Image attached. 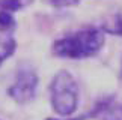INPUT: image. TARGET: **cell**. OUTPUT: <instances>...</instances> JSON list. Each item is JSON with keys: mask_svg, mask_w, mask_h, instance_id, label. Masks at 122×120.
Segmentation results:
<instances>
[{"mask_svg": "<svg viewBox=\"0 0 122 120\" xmlns=\"http://www.w3.org/2000/svg\"><path fill=\"white\" fill-rule=\"evenodd\" d=\"M17 27V21L14 18L12 12L0 11V32L2 33H9Z\"/></svg>", "mask_w": 122, "mask_h": 120, "instance_id": "8", "label": "cell"}, {"mask_svg": "<svg viewBox=\"0 0 122 120\" xmlns=\"http://www.w3.org/2000/svg\"><path fill=\"white\" fill-rule=\"evenodd\" d=\"M32 2L33 0H0V11H8L14 14L29 6Z\"/></svg>", "mask_w": 122, "mask_h": 120, "instance_id": "7", "label": "cell"}, {"mask_svg": "<svg viewBox=\"0 0 122 120\" xmlns=\"http://www.w3.org/2000/svg\"><path fill=\"white\" fill-rule=\"evenodd\" d=\"M106 42L104 30L98 27H83L69 35L56 39L51 45V53L60 59L81 60L100 53Z\"/></svg>", "mask_w": 122, "mask_h": 120, "instance_id": "1", "label": "cell"}, {"mask_svg": "<svg viewBox=\"0 0 122 120\" xmlns=\"http://www.w3.org/2000/svg\"><path fill=\"white\" fill-rule=\"evenodd\" d=\"M81 0H48V3L51 5L53 8H74V6H78Z\"/></svg>", "mask_w": 122, "mask_h": 120, "instance_id": "9", "label": "cell"}, {"mask_svg": "<svg viewBox=\"0 0 122 120\" xmlns=\"http://www.w3.org/2000/svg\"><path fill=\"white\" fill-rule=\"evenodd\" d=\"M39 86V78L33 69L21 68L17 72L15 80L8 87L6 93L17 104H29L36 98Z\"/></svg>", "mask_w": 122, "mask_h": 120, "instance_id": "3", "label": "cell"}, {"mask_svg": "<svg viewBox=\"0 0 122 120\" xmlns=\"http://www.w3.org/2000/svg\"><path fill=\"white\" fill-rule=\"evenodd\" d=\"M121 72H122V69H121Z\"/></svg>", "mask_w": 122, "mask_h": 120, "instance_id": "10", "label": "cell"}, {"mask_svg": "<svg viewBox=\"0 0 122 120\" xmlns=\"http://www.w3.org/2000/svg\"><path fill=\"white\" fill-rule=\"evenodd\" d=\"M112 105V98H104L93 105L89 111L80 114V116H69V117H48L45 120H89V119H95L102 113H107Z\"/></svg>", "mask_w": 122, "mask_h": 120, "instance_id": "4", "label": "cell"}, {"mask_svg": "<svg viewBox=\"0 0 122 120\" xmlns=\"http://www.w3.org/2000/svg\"><path fill=\"white\" fill-rule=\"evenodd\" d=\"M17 51V41L12 36H0V66Z\"/></svg>", "mask_w": 122, "mask_h": 120, "instance_id": "5", "label": "cell"}, {"mask_svg": "<svg viewBox=\"0 0 122 120\" xmlns=\"http://www.w3.org/2000/svg\"><path fill=\"white\" fill-rule=\"evenodd\" d=\"M101 29L104 30V33L122 36V14H116V15L110 17Z\"/></svg>", "mask_w": 122, "mask_h": 120, "instance_id": "6", "label": "cell"}, {"mask_svg": "<svg viewBox=\"0 0 122 120\" xmlns=\"http://www.w3.org/2000/svg\"><path fill=\"white\" fill-rule=\"evenodd\" d=\"M48 93L50 105L59 117L74 116V113L78 108L80 89H78L77 80L71 72L65 69L56 72L50 81Z\"/></svg>", "mask_w": 122, "mask_h": 120, "instance_id": "2", "label": "cell"}]
</instances>
